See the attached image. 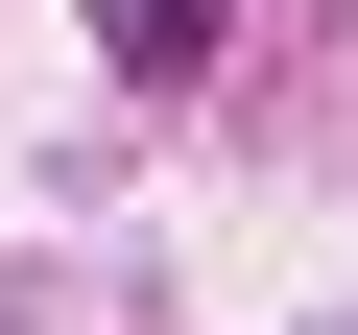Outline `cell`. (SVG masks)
I'll use <instances>...</instances> for the list:
<instances>
[{
	"mask_svg": "<svg viewBox=\"0 0 358 335\" xmlns=\"http://www.w3.org/2000/svg\"><path fill=\"white\" fill-rule=\"evenodd\" d=\"M96 48H120L143 96H192V72H215V0H96Z\"/></svg>",
	"mask_w": 358,
	"mask_h": 335,
	"instance_id": "1",
	"label": "cell"
}]
</instances>
